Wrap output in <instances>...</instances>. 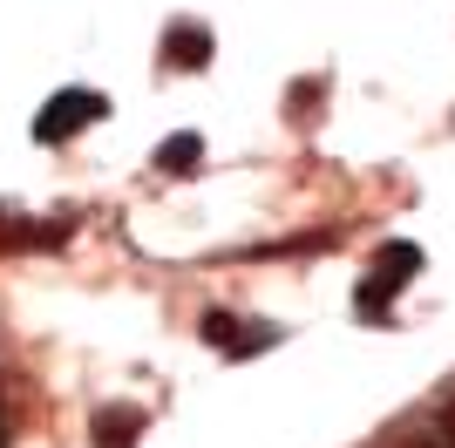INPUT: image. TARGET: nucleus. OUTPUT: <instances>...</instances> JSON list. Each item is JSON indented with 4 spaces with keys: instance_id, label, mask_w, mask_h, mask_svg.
Returning <instances> with one entry per match:
<instances>
[{
    "instance_id": "obj_1",
    "label": "nucleus",
    "mask_w": 455,
    "mask_h": 448,
    "mask_svg": "<svg viewBox=\"0 0 455 448\" xmlns=\"http://www.w3.org/2000/svg\"><path fill=\"white\" fill-rule=\"evenodd\" d=\"M109 116V102L95 89H55L48 102H41V116H35V143L41 149H55V143H76L89 123H102Z\"/></svg>"
},
{
    "instance_id": "obj_2",
    "label": "nucleus",
    "mask_w": 455,
    "mask_h": 448,
    "mask_svg": "<svg viewBox=\"0 0 455 448\" xmlns=\"http://www.w3.org/2000/svg\"><path fill=\"white\" fill-rule=\"evenodd\" d=\"M421 272V244H408V238H395V244H380V259H374V279L354 292V306H361L367 319H380L387 306H395V292L408 279Z\"/></svg>"
},
{
    "instance_id": "obj_3",
    "label": "nucleus",
    "mask_w": 455,
    "mask_h": 448,
    "mask_svg": "<svg viewBox=\"0 0 455 448\" xmlns=\"http://www.w3.org/2000/svg\"><path fill=\"white\" fill-rule=\"evenodd\" d=\"M211 61V28L204 20H171L164 28V68H204Z\"/></svg>"
},
{
    "instance_id": "obj_4",
    "label": "nucleus",
    "mask_w": 455,
    "mask_h": 448,
    "mask_svg": "<svg viewBox=\"0 0 455 448\" xmlns=\"http://www.w3.org/2000/svg\"><path fill=\"white\" fill-rule=\"evenodd\" d=\"M150 164L164 170V177H197V170H204V136H197V130H177V136H164Z\"/></svg>"
},
{
    "instance_id": "obj_5",
    "label": "nucleus",
    "mask_w": 455,
    "mask_h": 448,
    "mask_svg": "<svg viewBox=\"0 0 455 448\" xmlns=\"http://www.w3.org/2000/svg\"><path fill=\"white\" fill-rule=\"evenodd\" d=\"M136 428H143V408H95V421H89V435H95V448H136Z\"/></svg>"
},
{
    "instance_id": "obj_6",
    "label": "nucleus",
    "mask_w": 455,
    "mask_h": 448,
    "mask_svg": "<svg viewBox=\"0 0 455 448\" xmlns=\"http://www.w3.org/2000/svg\"><path fill=\"white\" fill-rule=\"evenodd\" d=\"M197 333H204L211 347H231V333H238V319H231V313H204V326H197Z\"/></svg>"
},
{
    "instance_id": "obj_7",
    "label": "nucleus",
    "mask_w": 455,
    "mask_h": 448,
    "mask_svg": "<svg viewBox=\"0 0 455 448\" xmlns=\"http://www.w3.org/2000/svg\"><path fill=\"white\" fill-rule=\"evenodd\" d=\"M0 448H7V421H0Z\"/></svg>"
}]
</instances>
